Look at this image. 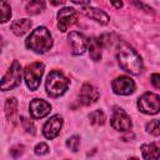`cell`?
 Listing matches in <instances>:
<instances>
[{
    "mask_svg": "<svg viewBox=\"0 0 160 160\" xmlns=\"http://www.w3.org/2000/svg\"><path fill=\"white\" fill-rule=\"evenodd\" d=\"M141 156L144 160H159L160 158V141L142 144L140 146Z\"/></svg>",
    "mask_w": 160,
    "mask_h": 160,
    "instance_id": "14",
    "label": "cell"
},
{
    "mask_svg": "<svg viewBox=\"0 0 160 160\" xmlns=\"http://www.w3.org/2000/svg\"><path fill=\"white\" fill-rule=\"evenodd\" d=\"M51 110V105L42 99H34L29 105V111L32 119H42Z\"/></svg>",
    "mask_w": 160,
    "mask_h": 160,
    "instance_id": "12",
    "label": "cell"
},
{
    "mask_svg": "<svg viewBox=\"0 0 160 160\" xmlns=\"http://www.w3.org/2000/svg\"><path fill=\"white\" fill-rule=\"evenodd\" d=\"M82 12H84L88 18H90V19H92V20L100 22L101 25H106V24L109 22V20H110L109 15H108L105 11L99 10V9H96V8H91L90 5H89V6H85V8L82 9Z\"/></svg>",
    "mask_w": 160,
    "mask_h": 160,
    "instance_id": "15",
    "label": "cell"
},
{
    "mask_svg": "<svg viewBox=\"0 0 160 160\" xmlns=\"http://www.w3.org/2000/svg\"><path fill=\"white\" fill-rule=\"evenodd\" d=\"M68 40L71 45V52L72 55H82L86 49H88V39L78 32V31H71L68 36Z\"/></svg>",
    "mask_w": 160,
    "mask_h": 160,
    "instance_id": "11",
    "label": "cell"
},
{
    "mask_svg": "<svg viewBox=\"0 0 160 160\" xmlns=\"http://www.w3.org/2000/svg\"><path fill=\"white\" fill-rule=\"evenodd\" d=\"M5 115L9 121L12 124L16 121L18 118V100L15 98H9L5 102Z\"/></svg>",
    "mask_w": 160,
    "mask_h": 160,
    "instance_id": "17",
    "label": "cell"
},
{
    "mask_svg": "<svg viewBox=\"0 0 160 160\" xmlns=\"http://www.w3.org/2000/svg\"><path fill=\"white\" fill-rule=\"evenodd\" d=\"M110 124L118 131H128L131 129V125H132L130 116L126 114L125 110H122L120 108H114L112 115L110 119Z\"/></svg>",
    "mask_w": 160,
    "mask_h": 160,
    "instance_id": "7",
    "label": "cell"
},
{
    "mask_svg": "<svg viewBox=\"0 0 160 160\" xmlns=\"http://www.w3.org/2000/svg\"><path fill=\"white\" fill-rule=\"evenodd\" d=\"M44 69H45V66L40 61L32 62L25 68V70H24L25 82H26V86L31 91H35L39 88L40 81H41V76L44 74Z\"/></svg>",
    "mask_w": 160,
    "mask_h": 160,
    "instance_id": "5",
    "label": "cell"
},
{
    "mask_svg": "<svg viewBox=\"0 0 160 160\" xmlns=\"http://www.w3.org/2000/svg\"><path fill=\"white\" fill-rule=\"evenodd\" d=\"M99 95L100 94H99L98 89L90 84H84L80 89V92H79L80 101L84 105H91V104L96 102L99 99Z\"/></svg>",
    "mask_w": 160,
    "mask_h": 160,
    "instance_id": "13",
    "label": "cell"
},
{
    "mask_svg": "<svg viewBox=\"0 0 160 160\" xmlns=\"http://www.w3.org/2000/svg\"><path fill=\"white\" fill-rule=\"evenodd\" d=\"M111 5L115 6V8H121V6H122V2H121V1H120V2H111Z\"/></svg>",
    "mask_w": 160,
    "mask_h": 160,
    "instance_id": "27",
    "label": "cell"
},
{
    "mask_svg": "<svg viewBox=\"0 0 160 160\" xmlns=\"http://www.w3.org/2000/svg\"><path fill=\"white\" fill-rule=\"evenodd\" d=\"M150 81L156 89H160V74H152L150 76Z\"/></svg>",
    "mask_w": 160,
    "mask_h": 160,
    "instance_id": "26",
    "label": "cell"
},
{
    "mask_svg": "<svg viewBox=\"0 0 160 160\" xmlns=\"http://www.w3.org/2000/svg\"><path fill=\"white\" fill-rule=\"evenodd\" d=\"M34 151H35L36 155L42 156V155H46V154L49 152V146H48L45 142H40V144H38V145L35 146Z\"/></svg>",
    "mask_w": 160,
    "mask_h": 160,
    "instance_id": "25",
    "label": "cell"
},
{
    "mask_svg": "<svg viewBox=\"0 0 160 160\" xmlns=\"http://www.w3.org/2000/svg\"><path fill=\"white\" fill-rule=\"evenodd\" d=\"M21 76H22V69L21 65L18 60H14L6 74L1 79V90L8 91L12 90L14 88L19 86L21 82Z\"/></svg>",
    "mask_w": 160,
    "mask_h": 160,
    "instance_id": "4",
    "label": "cell"
},
{
    "mask_svg": "<svg viewBox=\"0 0 160 160\" xmlns=\"http://www.w3.org/2000/svg\"><path fill=\"white\" fill-rule=\"evenodd\" d=\"M129 160H138V159H136V158H130Z\"/></svg>",
    "mask_w": 160,
    "mask_h": 160,
    "instance_id": "28",
    "label": "cell"
},
{
    "mask_svg": "<svg viewBox=\"0 0 160 160\" xmlns=\"http://www.w3.org/2000/svg\"><path fill=\"white\" fill-rule=\"evenodd\" d=\"M31 25H32V22L29 19H18V20H15V21L11 22L10 30L16 36H21V35L26 34L31 29Z\"/></svg>",
    "mask_w": 160,
    "mask_h": 160,
    "instance_id": "16",
    "label": "cell"
},
{
    "mask_svg": "<svg viewBox=\"0 0 160 160\" xmlns=\"http://www.w3.org/2000/svg\"><path fill=\"white\" fill-rule=\"evenodd\" d=\"M116 59L120 68L132 75L142 71V60L138 51L126 42H120L116 48Z\"/></svg>",
    "mask_w": 160,
    "mask_h": 160,
    "instance_id": "1",
    "label": "cell"
},
{
    "mask_svg": "<svg viewBox=\"0 0 160 160\" xmlns=\"http://www.w3.org/2000/svg\"><path fill=\"white\" fill-rule=\"evenodd\" d=\"M20 121H21V124L24 126V130H26V132H30L31 135L35 134V126H34V124L29 119H26L25 116H21L20 118Z\"/></svg>",
    "mask_w": 160,
    "mask_h": 160,
    "instance_id": "24",
    "label": "cell"
},
{
    "mask_svg": "<svg viewBox=\"0 0 160 160\" xmlns=\"http://www.w3.org/2000/svg\"><path fill=\"white\" fill-rule=\"evenodd\" d=\"M44 8H45V2L40 1V0H34V1H30L26 4V11L30 15H36V14L41 12L44 10Z\"/></svg>",
    "mask_w": 160,
    "mask_h": 160,
    "instance_id": "19",
    "label": "cell"
},
{
    "mask_svg": "<svg viewBox=\"0 0 160 160\" xmlns=\"http://www.w3.org/2000/svg\"><path fill=\"white\" fill-rule=\"evenodd\" d=\"M0 12H1V22H6L10 18H11V8L6 1H1L0 2Z\"/></svg>",
    "mask_w": 160,
    "mask_h": 160,
    "instance_id": "22",
    "label": "cell"
},
{
    "mask_svg": "<svg viewBox=\"0 0 160 160\" xmlns=\"http://www.w3.org/2000/svg\"><path fill=\"white\" fill-rule=\"evenodd\" d=\"M61 126H62V118L60 115H58V114L52 115L45 122V125L42 126V134H44V136L46 139L52 140L59 135V132L61 130Z\"/></svg>",
    "mask_w": 160,
    "mask_h": 160,
    "instance_id": "10",
    "label": "cell"
},
{
    "mask_svg": "<svg viewBox=\"0 0 160 160\" xmlns=\"http://www.w3.org/2000/svg\"><path fill=\"white\" fill-rule=\"evenodd\" d=\"M25 46L38 54H44L52 46V38L45 26H39L30 32L25 40Z\"/></svg>",
    "mask_w": 160,
    "mask_h": 160,
    "instance_id": "2",
    "label": "cell"
},
{
    "mask_svg": "<svg viewBox=\"0 0 160 160\" xmlns=\"http://www.w3.org/2000/svg\"><path fill=\"white\" fill-rule=\"evenodd\" d=\"M138 109L148 115H155L160 111V98L154 92H145L138 100Z\"/></svg>",
    "mask_w": 160,
    "mask_h": 160,
    "instance_id": "6",
    "label": "cell"
},
{
    "mask_svg": "<svg viewBox=\"0 0 160 160\" xmlns=\"http://www.w3.org/2000/svg\"><path fill=\"white\" fill-rule=\"evenodd\" d=\"M78 22V12L72 8H62L58 12V28L61 32H65L70 26Z\"/></svg>",
    "mask_w": 160,
    "mask_h": 160,
    "instance_id": "8",
    "label": "cell"
},
{
    "mask_svg": "<svg viewBox=\"0 0 160 160\" xmlns=\"http://www.w3.org/2000/svg\"><path fill=\"white\" fill-rule=\"evenodd\" d=\"M146 131L154 136H159L160 135V120H158V119L150 120L146 124Z\"/></svg>",
    "mask_w": 160,
    "mask_h": 160,
    "instance_id": "21",
    "label": "cell"
},
{
    "mask_svg": "<svg viewBox=\"0 0 160 160\" xmlns=\"http://www.w3.org/2000/svg\"><path fill=\"white\" fill-rule=\"evenodd\" d=\"M101 48H102V45L100 44L99 39H95V38L88 39V49H89L90 56L94 61H99L101 59Z\"/></svg>",
    "mask_w": 160,
    "mask_h": 160,
    "instance_id": "18",
    "label": "cell"
},
{
    "mask_svg": "<svg viewBox=\"0 0 160 160\" xmlns=\"http://www.w3.org/2000/svg\"><path fill=\"white\" fill-rule=\"evenodd\" d=\"M79 145H80V138L78 135H72L66 140V146L74 152L79 150Z\"/></svg>",
    "mask_w": 160,
    "mask_h": 160,
    "instance_id": "23",
    "label": "cell"
},
{
    "mask_svg": "<svg viewBox=\"0 0 160 160\" xmlns=\"http://www.w3.org/2000/svg\"><path fill=\"white\" fill-rule=\"evenodd\" d=\"M89 119H90V122H91L92 125H96V126L104 125V122H105V120H106L105 114H104V111H101V110H95V111L90 112Z\"/></svg>",
    "mask_w": 160,
    "mask_h": 160,
    "instance_id": "20",
    "label": "cell"
},
{
    "mask_svg": "<svg viewBox=\"0 0 160 160\" xmlns=\"http://www.w3.org/2000/svg\"><path fill=\"white\" fill-rule=\"evenodd\" d=\"M112 91L118 95H130L135 91V82L126 75H120L115 78L111 82Z\"/></svg>",
    "mask_w": 160,
    "mask_h": 160,
    "instance_id": "9",
    "label": "cell"
},
{
    "mask_svg": "<svg viewBox=\"0 0 160 160\" xmlns=\"http://www.w3.org/2000/svg\"><path fill=\"white\" fill-rule=\"evenodd\" d=\"M45 88H46V92L49 96L58 98L66 92L69 88V80L62 72L54 70L48 75Z\"/></svg>",
    "mask_w": 160,
    "mask_h": 160,
    "instance_id": "3",
    "label": "cell"
}]
</instances>
